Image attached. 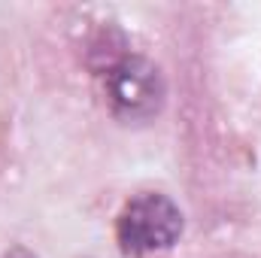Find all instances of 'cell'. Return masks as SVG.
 Here are the masks:
<instances>
[{
	"label": "cell",
	"mask_w": 261,
	"mask_h": 258,
	"mask_svg": "<svg viewBox=\"0 0 261 258\" xmlns=\"http://www.w3.org/2000/svg\"><path fill=\"white\" fill-rule=\"evenodd\" d=\"M103 91L113 113L125 122H149L161 113L167 85L158 64L143 55H119L103 67Z\"/></svg>",
	"instance_id": "obj_1"
},
{
	"label": "cell",
	"mask_w": 261,
	"mask_h": 258,
	"mask_svg": "<svg viewBox=\"0 0 261 258\" xmlns=\"http://www.w3.org/2000/svg\"><path fill=\"white\" fill-rule=\"evenodd\" d=\"M182 234V210L161 192L134 194L119 213L116 237L122 252L149 255L170 249Z\"/></svg>",
	"instance_id": "obj_2"
},
{
	"label": "cell",
	"mask_w": 261,
	"mask_h": 258,
	"mask_svg": "<svg viewBox=\"0 0 261 258\" xmlns=\"http://www.w3.org/2000/svg\"><path fill=\"white\" fill-rule=\"evenodd\" d=\"M3 258H40V255H34L28 246H12V249H9Z\"/></svg>",
	"instance_id": "obj_3"
}]
</instances>
